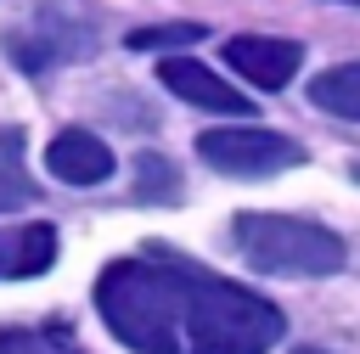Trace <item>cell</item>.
Returning <instances> with one entry per match:
<instances>
[{"instance_id":"cell-1","label":"cell","mask_w":360,"mask_h":354,"mask_svg":"<svg viewBox=\"0 0 360 354\" xmlns=\"http://www.w3.org/2000/svg\"><path fill=\"white\" fill-rule=\"evenodd\" d=\"M96 309L135 354H270L287 332L264 292L169 253L112 258L96 275Z\"/></svg>"},{"instance_id":"cell-2","label":"cell","mask_w":360,"mask_h":354,"mask_svg":"<svg viewBox=\"0 0 360 354\" xmlns=\"http://www.w3.org/2000/svg\"><path fill=\"white\" fill-rule=\"evenodd\" d=\"M231 242L236 253L259 270V275H338L343 270V236L315 225V219H292V214H236L231 219Z\"/></svg>"},{"instance_id":"cell-3","label":"cell","mask_w":360,"mask_h":354,"mask_svg":"<svg viewBox=\"0 0 360 354\" xmlns=\"http://www.w3.org/2000/svg\"><path fill=\"white\" fill-rule=\"evenodd\" d=\"M6 51L22 73H39V67H62V62H79L84 51H96V17L73 0H51L39 11H28L17 28H6Z\"/></svg>"},{"instance_id":"cell-4","label":"cell","mask_w":360,"mask_h":354,"mask_svg":"<svg viewBox=\"0 0 360 354\" xmlns=\"http://www.w3.org/2000/svg\"><path fill=\"white\" fill-rule=\"evenodd\" d=\"M197 152L208 169L231 174V180H264V174H281V169H298L304 163V146L292 135H276V129H253V124H225V129H202L197 135Z\"/></svg>"},{"instance_id":"cell-5","label":"cell","mask_w":360,"mask_h":354,"mask_svg":"<svg viewBox=\"0 0 360 354\" xmlns=\"http://www.w3.org/2000/svg\"><path fill=\"white\" fill-rule=\"evenodd\" d=\"M298 62H304L298 39H270V34H236V39H225V67L242 73L248 84H259V90L292 84Z\"/></svg>"},{"instance_id":"cell-6","label":"cell","mask_w":360,"mask_h":354,"mask_svg":"<svg viewBox=\"0 0 360 354\" xmlns=\"http://www.w3.org/2000/svg\"><path fill=\"white\" fill-rule=\"evenodd\" d=\"M158 79H163V90H174L186 107H202V112H225V118H242V112H253V101L242 96V90H231L208 62H191V56H163L158 62Z\"/></svg>"},{"instance_id":"cell-7","label":"cell","mask_w":360,"mask_h":354,"mask_svg":"<svg viewBox=\"0 0 360 354\" xmlns=\"http://www.w3.org/2000/svg\"><path fill=\"white\" fill-rule=\"evenodd\" d=\"M45 169H51L56 180H68V185H101V180L112 174V152H107V140L90 135V129H62V135L45 146Z\"/></svg>"},{"instance_id":"cell-8","label":"cell","mask_w":360,"mask_h":354,"mask_svg":"<svg viewBox=\"0 0 360 354\" xmlns=\"http://www.w3.org/2000/svg\"><path fill=\"white\" fill-rule=\"evenodd\" d=\"M56 264V230L51 225H22L0 230V281H22Z\"/></svg>"},{"instance_id":"cell-9","label":"cell","mask_w":360,"mask_h":354,"mask_svg":"<svg viewBox=\"0 0 360 354\" xmlns=\"http://www.w3.org/2000/svg\"><path fill=\"white\" fill-rule=\"evenodd\" d=\"M309 107L332 118H360V62H338L309 79Z\"/></svg>"},{"instance_id":"cell-10","label":"cell","mask_w":360,"mask_h":354,"mask_svg":"<svg viewBox=\"0 0 360 354\" xmlns=\"http://www.w3.org/2000/svg\"><path fill=\"white\" fill-rule=\"evenodd\" d=\"M39 197L28 163H22V129H0V208H28Z\"/></svg>"},{"instance_id":"cell-11","label":"cell","mask_w":360,"mask_h":354,"mask_svg":"<svg viewBox=\"0 0 360 354\" xmlns=\"http://www.w3.org/2000/svg\"><path fill=\"white\" fill-rule=\"evenodd\" d=\"M0 354H79L68 337L56 332H28V326H6L0 332Z\"/></svg>"},{"instance_id":"cell-12","label":"cell","mask_w":360,"mask_h":354,"mask_svg":"<svg viewBox=\"0 0 360 354\" xmlns=\"http://www.w3.org/2000/svg\"><path fill=\"white\" fill-rule=\"evenodd\" d=\"M202 39V22H163V28H135L129 34V51H152V45H197Z\"/></svg>"},{"instance_id":"cell-13","label":"cell","mask_w":360,"mask_h":354,"mask_svg":"<svg viewBox=\"0 0 360 354\" xmlns=\"http://www.w3.org/2000/svg\"><path fill=\"white\" fill-rule=\"evenodd\" d=\"M141 169H146V185L135 191V197H146V202H174V180H169V169H163V157H141Z\"/></svg>"},{"instance_id":"cell-14","label":"cell","mask_w":360,"mask_h":354,"mask_svg":"<svg viewBox=\"0 0 360 354\" xmlns=\"http://www.w3.org/2000/svg\"><path fill=\"white\" fill-rule=\"evenodd\" d=\"M338 6H360V0H338Z\"/></svg>"}]
</instances>
